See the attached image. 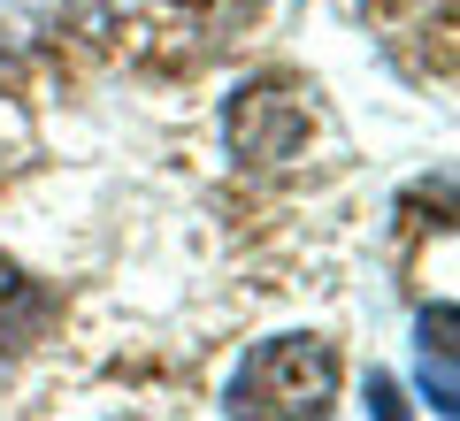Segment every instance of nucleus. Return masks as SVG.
<instances>
[{
    "label": "nucleus",
    "instance_id": "f03ea898",
    "mask_svg": "<svg viewBox=\"0 0 460 421\" xmlns=\"http://www.w3.org/2000/svg\"><path fill=\"white\" fill-rule=\"evenodd\" d=\"M299 138H307V100L292 84H246L230 100V146L238 153L284 162V153H299Z\"/></svg>",
    "mask_w": 460,
    "mask_h": 421
},
{
    "label": "nucleus",
    "instance_id": "20e7f679",
    "mask_svg": "<svg viewBox=\"0 0 460 421\" xmlns=\"http://www.w3.org/2000/svg\"><path fill=\"white\" fill-rule=\"evenodd\" d=\"M54 314H62V299H54L47 284H31L16 260H0V353L39 345V338L54 329Z\"/></svg>",
    "mask_w": 460,
    "mask_h": 421
},
{
    "label": "nucleus",
    "instance_id": "39448f33",
    "mask_svg": "<svg viewBox=\"0 0 460 421\" xmlns=\"http://www.w3.org/2000/svg\"><path fill=\"white\" fill-rule=\"evenodd\" d=\"M361 406H368V421H414V414H407V390H399L384 368H368V390H361Z\"/></svg>",
    "mask_w": 460,
    "mask_h": 421
},
{
    "label": "nucleus",
    "instance_id": "423d86ee",
    "mask_svg": "<svg viewBox=\"0 0 460 421\" xmlns=\"http://www.w3.org/2000/svg\"><path fill=\"white\" fill-rule=\"evenodd\" d=\"M429 8H438V16H445V8H453V0H429Z\"/></svg>",
    "mask_w": 460,
    "mask_h": 421
},
{
    "label": "nucleus",
    "instance_id": "7ed1b4c3",
    "mask_svg": "<svg viewBox=\"0 0 460 421\" xmlns=\"http://www.w3.org/2000/svg\"><path fill=\"white\" fill-rule=\"evenodd\" d=\"M453 329H460L453 299H438V307L414 322V383H422V399H429V414H438V421H453V414H460V383H453Z\"/></svg>",
    "mask_w": 460,
    "mask_h": 421
},
{
    "label": "nucleus",
    "instance_id": "f257e3e1",
    "mask_svg": "<svg viewBox=\"0 0 460 421\" xmlns=\"http://www.w3.org/2000/svg\"><path fill=\"white\" fill-rule=\"evenodd\" d=\"M338 345L330 338H269L230 375V421H330Z\"/></svg>",
    "mask_w": 460,
    "mask_h": 421
}]
</instances>
